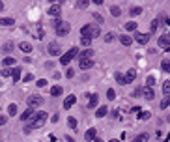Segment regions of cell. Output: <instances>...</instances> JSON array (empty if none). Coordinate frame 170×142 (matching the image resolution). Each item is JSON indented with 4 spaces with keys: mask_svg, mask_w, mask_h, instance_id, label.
<instances>
[{
    "mask_svg": "<svg viewBox=\"0 0 170 142\" xmlns=\"http://www.w3.org/2000/svg\"><path fill=\"white\" fill-rule=\"evenodd\" d=\"M47 118H49V114L43 112V110H39V112H34V116L30 118L32 122H30V124L25 127V133H30V131H32V129H36V127H41V125L47 122Z\"/></svg>",
    "mask_w": 170,
    "mask_h": 142,
    "instance_id": "1",
    "label": "cell"
},
{
    "mask_svg": "<svg viewBox=\"0 0 170 142\" xmlns=\"http://www.w3.org/2000/svg\"><path fill=\"white\" fill-rule=\"evenodd\" d=\"M53 28H54V32H56V36H68L69 34V30H71V26H69V23H64L62 19H54V23H53Z\"/></svg>",
    "mask_w": 170,
    "mask_h": 142,
    "instance_id": "2",
    "label": "cell"
},
{
    "mask_svg": "<svg viewBox=\"0 0 170 142\" xmlns=\"http://www.w3.org/2000/svg\"><path fill=\"white\" fill-rule=\"evenodd\" d=\"M99 34H101V30H99V26H96V25H84L81 28V36L82 38H88V39L97 38Z\"/></svg>",
    "mask_w": 170,
    "mask_h": 142,
    "instance_id": "3",
    "label": "cell"
},
{
    "mask_svg": "<svg viewBox=\"0 0 170 142\" xmlns=\"http://www.w3.org/2000/svg\"><path fill=\"white\" fill-rule=\"evenodd\" d=\"M75 56H79V49H77V47H73V49H69L66 54H62V58H60V64H62V66H68V64H69L71 60H73Z\"/></svg>",
    "mask_w": 170,
    "mask_h": 142,
    "instance_id": "4",
    "label": "cell"
},
{
    "mask_svg": "<svg viewBox=\"0 0 170 142\" xmlns=\"http://www.w3.org/2000/svg\"><path fill=\"white\" fill-rule=\"evenodd\" d=\"M94 66H96L94 58H82V60H79V68L81 69H92Z\"/></svg>",
    "mask_w": 170,
    "mask_h": 142,
    "instance_id": "5",
    "label": "cell"
},
{
    "mask_svg": "<svg viewBox=\"0 0 170 142\" xmlns=\"http://www.w3.org/2000/svg\"><path fill=\"white\" fill-rule=\"evenodd\" d=\"M49 15H53L54 19H60V15H62V6H60V4H53V6L49 8Z\"/></svg>",
    "mask_w": 170,
    "mask_h": 142,
    "instance_id": "6",
    "label": "cell"
},
{
    "mask_svg": "<svg viewBox=\"0 0 170 142\" xmlns=\"http://www.w3.org/2000/svg\"><path fill=\"white\" fill-rule=\"evenodd\" d=\"M43 103V97L41 96H30L28 97V105H30V109H34V106H38V105H41Z\"/></svg>",
    "mask_w": 170,
    "mask_h": 142,
    "instance_id": "7",
    "label": "cell"
},
{
    "mask_svg": "<svg viewBox=\"0 0 170 142\" xmlns=\"http://www.w3.org/2000/svg\"><path fill=\"white\" fill-rule=\"evenodd\" d=\"M49 54H53V56L62 54V47L58 45V43H51V45H49Z\"/></svg>",
    "mask_w": 170,
    "mask_h": 142,
    "instance_id": "8",
    "label": "cell"
},
{
    "mask_svg": "<svg viewBox=\"0 0 170 142\" xmlns=\"http://www.w3.org/2000/svg\"><path fill=\"white\" fill-rule=\"evenodd\" d=\"M84 139H86V142H92V140H96L97 139V131L96 129H88V131H86V135H84Z\"/></svg>",
    "mask_w": 170,
    "mask_h": 142,
    "instance_id": "9",
    "label": "cell"
},
{
    "mask_svg": "<svg viewBox=\"0 0 170 142\" xmlns=\"http://www.w3.org/2000/svg\"><path fill=\"white\" fill-rule=\"evenodd\" d=\"M94 49H86V51H81L79 53V60H82V58H94Z\"/></svg>",
    "mask_w": 170,
    "mask_h": 142,
    "instance_id": "10",
    "label": "cell"
},
{
    "mask_svg": "<svg viewBox=\"0 0 170 142\" xmlns=\"http://www.w3.org/2000/svg\"><path fill=\"white\" fill-rule=\"evenodd\" d=\"M170 45V36H161L159 38V47L161 49H168Z\"/></svg>",
    "mask_w": 170,
    "mask_h": 142,
    "instance_id": "11",
    "label": "cell"
},
{
    "mask_svg": "<svg viewBox=\"0 0 170 142\" xmlns=\"http://www.w3.org/2000/svg\"><path fill=\"white\" fill-rule=\"evenodd\" d=\"M142 96H144L146 99H153V97H155V92H153V88H148V86H146V88H142Z\"/></svg>",
    "mask_w": 170,
    "mask_h": 142,
    "instance_id": "12",
    "label": "cell"
},
{
    "mask_svg": "<svg viewBox=\"0 0 170 142\" xmlns=\"http://www.w3.org/2000/svg\"><path fill=\"white\" fill-rule=\"evenodd\" d=\"M75 101H77V96H73V94H71V96H68V97H66L64 106H66V109H71V106L75 105Z\"/></svg>",
    "mask_w": 170,
    "mask_h": 142,
    "instance_id": "13",
    "label": "cell"
},
{
    "mask_svg": "<svg viewBox=\"0 0 170 142\" xmlns=\"http://www.w3.org/2000/svg\"><path fill=\"white\" fill-rule=\"evenodd\" d=\"M124 79H125V84L133 82V81L137 79V71H135V69H129V71H127V77H124Z\"/></svg>",
    "mask_w": 170,
    "mask_h": 142,
    "instance_id": "14",
    "label": "cell"
},
{
    "mask_svg": "<svg viewBox=\"0 0 170 142\" xmlns=\"http://www.w3.org/2000/svg\"><path fill=\"white\" fill-rule=\"evenodd\" d=\"M32 116H34V109H30V106H28V109H26L25 112L21 114V120H23V122H26V120H30Z\"/></svg>",
    "mask_w": 170,
    "mask_h": 142,
    "instance_id": "15",
    "label": "cell"
},
{
    "mask_svg": "<svg viewBox=\"0 0 170 142\" xmlns=\"http://www.w3.org/2000/svg\"><path fill=\"white\" fill-rule=\"evenodd\" d=\"M137 41L142 43V45H146V43L150 41V34H137Z\"/></svg>",
    "mask_w": 170,
    "mask_h": 142,
    "instance_id": "16",
    "label": "cell"
},
{
    "mask_svg": "<svg viewBox=\"0 0 170 142\" xmlns=\"http://www.w3.org/2000/svg\"><path fill=\"white\" fill-rule=\"evenodd\" d=\"M13 19H11V17H0V25H2V26H11V25H13Z\"/></svg>",
    "mask_w": 170,
    "mask_h": 142,
    "instance_id": "17",
    "label": "cell"
},
{
    "mask_svg": "<svg viewBox=\"0 0 170 142\" xmlns=\"http://www.w3.org/2000/svg\"><path fill=\"white\" fill-rule=\"evenodd\" d=\"M107 112H109V109L103 105V106H99V109L96 110V116H97V118H103V116H107Z\"/></svg>",
    "mask_w": 170,
    "mask_h": 142,
    "instance_id": "18",
    "label": "cell"
},
{
    "mask_svg": "<svg viewBox=\"0 0 170 142\" xmlns=\"http://www.w3.org/2000/svg\"><path fill=\"white\" fill-rule=\"evenodd\" d=\"M62 86H53V88H51V96H54V97H58V96H62Z\"/></svg>",
    "mask_w": 170,
    "mask_h": 142,
    "instance_id": "19",
    "label": "cell"
},
{
    "mask_svg": "<svg viewBox=\"0 0 170 142\" xmlns=\"http://www.w3.org/2000/svg\"><path fill=\"white\" fill-rule=\"evenodd\" d=\"M120 41H122V45H125V47H129V45H131V43H133V39L131 38H129V36H120Z\"/></svg>",
    "mask_w": 170,
    "mask_h": 142,
    "instance_id": "20",
    "label": "cell"
},
{
    "mask_svg": "<svg viewBox=\"0 0 170 142\" xmlns=\"http://www.w3.org/2000/svg\"><path fill=\"white\" fill-rule=\"evenodd\" d=\"M2 66H4V68H10V66H15V60H13L11 56H6V58L2 60Z\"/></svg>",
    "mask_w": 170,
    "mask_h": 142,
    "instance_id": "21",
    "label": "cell"
},
{
    "mask_svg": "<svg viewBox=\"0 0 170 142\" xmlns=\"http://www.w3.org/2000/svg\"><path fill=\"white\" fill-rule=\"evenodd\" d=\"M11 77H13V81H21V68H15L13 71H11Z\"/></svg>",
    "mask_w": 170,
    "mask_h": 142,
    "instance_id": "22",
    "label": "cell"
},
{
    "mask_svg": "<svg viewBox=\"0 0 170 142\" xmlns=\"http://www.w3.org/2000/svg\"><path fill=\"white\" fill-rule=\"evenodd\" d=\"M110 13H112V17H120L122 15V10L118 6H110Z\"/></svg>",
    "mask_w": 170,
    "mask_h": 142,
    "instance_id": "23",
    "label": "cell"
},
{
    "mask_svg": "<svg viewBox=\"0 0 170 142\" xmlns=\"http://www.w3.org/2000/svg\"><path fill=\"white\" fill-rule=\"evenodd\" d=\"M161 69H163L165 73H170V60H163V64H161Z\"/></svg>",
    "mask_w": 170,
    "mask_h": 142,
    "instance_id": "24",
    "label": "cell"
},
{
    "mask_svg": "<svg viewBox=\"0 0 170 142\" xmlns=\"http://www.w3.org/2000/svg\"><path fill=\"white\" fill-rule=\"evenodd\" d=\"M129 13H131L133 17H137V15L142 13V8H140V6H135V8H131V11H129Z\"/></svg>",
    "mask_w": 170,
    "mask_h": 142,
    "instance_id": "25",
    "label": "cell"
},
{
    "mask_svg": "<svg viewBox=\"0 0 170 142\" xmlns=\"http://www.w3.org/2000/svg\"><path fill=\"white\" fill-rule=\"evenodd\" d=\"M96 105H97V94H96V96H90V103H88V106H90V109H96Z\"/></svg>",
    "mask_w": 170,
    "mask_h": 142,
    "instance_id": "26",
    "label": "cell"
},
{
    "mask_svg": "<svg viewBox=\"0 0 170 142\" xmlns=\"http://www.w3.org/2000/svg\"><path fill=\"white\" fill-rule=\"evenodd\" d=\"M146 140H148V135H146V133H142V135H138V137L133 139V142H146Z\"/></svg>",
    "mask_w": 170,
    "mask_h": 142,
    "instance_id": "27",
    "label": "cell"
},
{
    "mask_svg": "<svg viewBox=\"0 0 170 142\" xmlns=\"http://www.w3.org/2000/svg\"><path fill=\"white\" fill-rule=\"evenodd\" d=\"M21 51H25V53H32V45L30 43H21Z\"/></svg>",
    "mask_w": 170,
    "mask_h": 142,
    "instance_id": "28",
    "label": "cell"
},
{
    "mask_svg": "<svg viewBox=\"0 0 170 142\" xmlns=\"http://www.w3.org/2000/svg\"><path fill=\"white\" fill-rule=\"evenodd\" d=\"M2 51H4V54H10L11 51H13V45H11V43H6V45H2Z\"/></svg>",
    "mask_w": 170,
    "mask_h": 142,
    "instance_id": "29",
    "label": "cell"
},
{
    "mask_svg": "<svg viewBox=\"0 0 170 142\" xmlns=\"http://www.w3.org/2000/svg\"><path fill=\"white\" fill-rule=\"evenodd\" d=\"M163 94H165V96H170V81H167V82H165V84H163Z\"/></svg>",
    "mask_w": 170,
    "mask_h": 142,
    "instance_id": "30",
    "label": "cell"
},
{
    "mask_svg": "<svg viewBox=\"0 0 170 142\" xmlns=\"http://www.w3.org/2000/svg\"><path fill=\"white\" fill-rule=\"evenodd\" d=\"M153 84H155V77H153V75H150V77L146 79V86H148V88H152Z\"/></svg>",
    "mask_w": 170,
    "mask_h": 142,
    "instance_id": "31",
    "label": "cell"
},
{
    "mask_svg": "<svg viewBox=\"0 0 170 142\" xmlns=\"http://www.w3.org/2000/svg\"><path fill=\"white\" fill-rule=\"evenodd\" d=\"M8 114H10V116H15V114H17V105H10L8 106Z\"/></svg>",
    "mask_w": 170,
    "mask_h": 142,
    "instance_id": "32",
    "label": "cell"
},
{
    "mask_svg": "<svg viewBox=\"0 0 170 142\" xmlns=\"http://www.w3.org/2000/svg\"><path fill=\"white\" fill-rule=\"evenodd\" d=\"M88 0H81V2H77V8H79V10H84V8H88Z\"/></svg>",
    "mask_w": 170,
    "mask_h": 142,
    "instance_id": "33",
    "label": "cell"
},
{
    "mask_svg": "<svg viewBox=\"0 0 170 142\" xmlns=\"http://www.w3.org/2000/svg\"><path fill=\"white\" fill-rule=\"evenodd\" d=\"M68 124H69V127H71V129H75V127H77V118H73V116L68 118Z\"/></svg>",
    "mask_w": 170,
    "mask_h": 142,
    "instance_id": "34",
    "label": "cell"
},
{
    "mask_svg": "<svg viewBox=\"0 0 170 142\" xmlns=\"http://www.w3.org/2000/svg\"><path fill=\"white\" fill-rule=\"evenodd\" d=\"M150 112H138V120H150Z\"/></svg>",
    "mask_w": 170,
    "mask_h": 142,
    "instance_id": "35",
    "label": "cell"
},
{
    "mask_svg": "<svg viewBox=\"0 0 170 142\" xmlns=\"http://www.w3.org/2000/svg\"><path fill=\"white\" fill-rule=\"evenodd\" d=\"M125 30H137V23H135V21L127 23V25H125Z\"/></svg>",
    "mask_w": 170,
    "mask_h": 142,
    "instance_id": "36",
    "label": "cell"
},
{
    "mask_svg": "<svg viewBox=\"0 0 170 142\" xmlns=\"http://www.w3.org/2000/svg\"><path fill=\"white\" fill-rule=\"evenodd\" d=\"M114 77H116V81L120 82V84H125V79H124V75H122V73H116Z\"/></svg>",
    "mask_w": 170,
    "mask_h": 142,
    "instance_id": "37",
    "label": "cell"
},
{
    "mask_svg": "<svg viewBox=\"0 0 170 142\" xmlns=\"http://www.w3.org/2000/svg\"><path fill=\"white\" fill-rule=\"evenodd\" d=\"M81 45H92V39H88V38H81Z\"/></svg>",
    "mask_w": 170,
    "mask_h": 142,
    "instance_id": "38",
    "label": "cell"
},
{
    "mask_svg": "<svg viewBox=\"0 0 170 142\" xmlns=\"http://www.w3.org/2000/svg\"><path fill=\"white\" fill-rule=\"evenodd\" d=\"M114 38H116V36H114L112 32H110V34H107V36H105V41H107V43H110V41H112Z\"/></svg>",
    "mask_w": 170,
    "mask_h": 142,
    "instance_id": "39",
    "label": "cell"
},
{
    "mask_svg": "<svg viewBox=\"0 0 170 142\" xmlns=\"http://www.w3.org/2000/svg\"><path fill=\"white\" fill-rule=\"evenodd\" d=\"M107 97H109V99H114V97H116V92H114V90H109V92H107Z\"/></svg>",
    "mask_w": 170,
    "mask_h": 142,
    "instance_id": "40",
    "label": "cell"
},
{
    "mask_svg": "<svg viewBox=\"0 0 170 142\" xmlns=\"http://www.w3.org/2000/svg\"><path fill=\"white\" fill-rule=\"evenodd\" d=\"M38 86H39V88H43V86H47V81H45V79H39V81H38Z\"/></svg>",
    "mask_w": 170,
    "mask_h": 142,
    "instance_id": "41",
    "label": "cell"
},
{
    "mask_svg": "<svg viewBox=\"0 0 170 142\" xmlns=\"http://www.w3.org/2000/svg\"><path fill=\"white\" fill-rule=\"evenodd\" d=\"M66 77H68V79L75 77V71H73V69H68V71H66Z\"/></svg>",
    "mask_w": 170,
    "mask_h": 142,
    "instance_id": "42",
    "label": "cell"
},
{
    "mask_svg": "<svg viewBox=\"0 0 170 142\" xmlns=\"http://www.w3.org/2000/svg\"><path fill=\"white\" fill-rule=\"evenodd\" d=\"M94 19H96V21H97V23H103V17H101V15H99V13H94Z\"/></svg>",
    "mask_w": 170,
    "mask_h": 142,
    "instance_id": "43",
    "label": "cell"
},
{
    "mask_svg": "<svg viewBox=\"0 0 170 142\" xmlns=\"http://www.w3.org/2000/svg\"><path fill=\"white\" fill-rule=\"evenodd\" d=\"M133 96H135V97H138V96H142V88H137L135 92H133Z\"/></svg>",
    "mask_w": 170,
    "mask_h": 142,
    "instance_id": "44",
    "label": "cell"
},
{
    "mask_svg": "<svg viewBox=\"0 0 170 142\" xmlns=\"http://www.w3.org/2000/svg\"><path fill=\"white\" fill-rule=\"evenodd\" d=\"M168 103H170V101H168V97H167V99H165L163 103H161V109H167V106H168Z\"/></svg>",
    "mask_w": 170,
    "mask_h": 142,
    "instance_id": "45",
    "label": "cell"
},
{
    "mask_svg": "<svg viewBox=\"0 0 170 142\" xmlns=\"http://www.w3.org/2000/svg\"><path fill=\"white\" fill-rule=\"evenodd\" d=\"M2 75H4V77H8V75H11V71L8 69V68H4V69H2Z\"/></svg>",
    "mask_w": 170,
    "mask_h": 142,
    "instance_id": "46",
    "label": "cell"
},
{
    "mask_svg": "<svg viewBox=\"0 0 170 142\" xmlns=\"http://www.w3.org/2000/svg\"><path fill=\"white\" fill-rule=\"evenodd\" d=\"M32 79H34V75H25V81H26V82H30Z\"/></svg>",
    "mask_w": 170,
    "mask_h": 142,
    "instance_id": "47",
    "label": "cell"
},
{
    "mask_svg": "<svg viewBox=\"0 0 170 142\" xmlns=\"http://www.w3.org/2000/svg\"><path fill=\"white\" fill-rule=\"evenodd\" d=\"M157 26H159V21H153V23H152V30H155Z\"/></svg>",
    "mask_w": 170,
    "mask_h": 142,
    "instance_id": "48",
    "label": "cell"
},
{
    "mask_svg": "<svg viewBox=\"0 0 170 142\" xmlns=\"http://www.w3.org/2000/svg\"><path fill=\"white\" fill-rule=\"evenodd\" d=\"M6 122H8V120H6V116H0V125H4Z\"/></svg>",
    "mask_w": 170,
    "mask_h": 142,
    "instance_id": "49",
    "label": "cell"
},
{
    "mask_svg": "<svg viewBox=\"0 0 170 142\" xmlns=\"http://www.w3.org/2000/svg\"><path fill=\"white\" fill-rule=\"evenodd\" d=\"M4 10V2H2V0H0V11H2Z\"/></svg>",
    "mask_w": 170,
    "mask_h": 142,
    "instance_id": "50",
    "label": "cell"
},
{
    "mask_svg": "<svg viewBox=\"0 0 170 142\" xmlns=\"http://www.w3.org/2000/svg\"><path fill=\"white\" fill-rule=\"evenodd\" d=\"M94 142H103V140L99 139V137H97V139H96V140H94Z\"/></svg>",
    "mask_w": 170,
    "mask_h": 142,
    "instance_id": "51",
    "label": "cell"
},
{
    "mask_svg": "<svg viewBox=\"0 0 170 142\" xmlns=\"http://www.w3.org/2000/svg\"><path fill=\"white\" fill-rule=\"evenodd\" d=\"M110 142H120V140H110Z\"/></svg>",
    "mask_w": 170,
    "mask_h": 142,
    "instance_id": "52",
    "label": "cell"
}]
</instances>
